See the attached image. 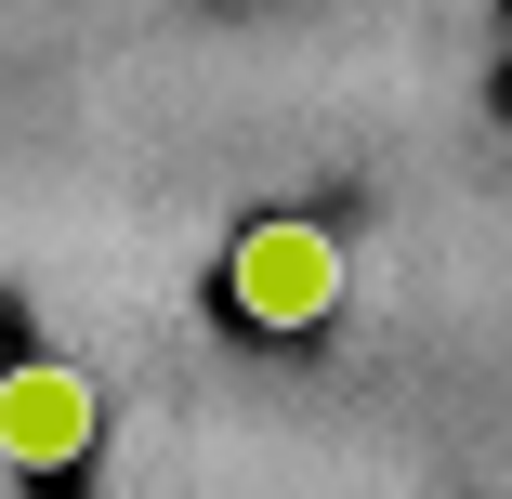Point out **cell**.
<instances>
[{"instance_id":"cell-2","label":"cell","mask_w":512,"mask_h":499,"mask_svg":"<svg viewBox=\"0 0 512 499\" xmlns=\"http://www.w3.org/2000/svg\"><path fill=\"white\" fill-rule=\"evenodd\" d=\"M92 421H106V394H92L79 355H14V368H0V460H14V473H40V486L79 473Z\"/></svg>"},{"instance_id":"cell-1","label":"cell","mask_w":512,"mask_h":499,"mask_svg":"<svg viewBox=\"0 0 512 499\" xmlns=\"http://www.w3.org/2000/svg\"><path fill=\"white\" fill-rule=\"evenodd\" d=\"M224 303H237L250 329H329V316H342V237L302 224V211L237 224V250H224Z\"/></svg>"}]
</instances>
